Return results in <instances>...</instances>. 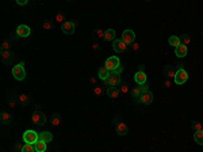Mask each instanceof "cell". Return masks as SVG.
<instances>
[{"mask_svg": "<svg viewBox=\"0 0 203 152\" xmlns=\"http://www.w3.org/2000/svg\"><path fill=\"white\" fill-rule=\"evenodd\" d=\"M23 65H24V63L22 61L12 68V76H14L16 80H23V79L26 78V71H24Z\"/></svg>", "mask_w": 203, "mask_h": 152, "instance_id": "obj_1", "label": "cell"}, {"mask_svg": "<svg viewBox=\"0 0 203 152\" xmlns=\"http://www.w3.org/2000/svg\"><path fill=\"white\" fill-rule=\"evenodd\" d=\"M39 140V135L35 131H26L23 133V141L26 144H35L37 141Z\"/></svg>", "mask_w": 203, "mask_h": 152, "instance_id": "obj_2", "label": "cell"}, {"mask_svg": "<svg viewBox=\"0 0 203 152\" xmlns=\"http://www.w3.org/2000/svg\"><path fill=\"white\" fill-rule=\"evenodd\" d=\"M31 120H33V122L35 124V125H38V126L45 125V122H46V117H45V114L41 112V110H38V109H37L35 112L33 113V116H31Z\"/></svg>", "mask_w": 203, "mask_h": 152, "instance_id": "obj_3", "label": "cell"}, {"mask_svg": "<svg viewBox=\"0 0 203 152\" xmlns=\"http://www.w3.org/2000/svg\"><path fill=\"white\" fill-rule=\"evenodd\" d=\"M119 65H121L119 59H118L117 56H111V57H108V59L106 60V65L104 66L111 72V71H114V69H117Z\"/></svg>", "mask_w": 203, "mask_h": 152, "instance_id": "obj_4", "label": "cell"}, {"mask_svg": "<svg viewBox=\"0 0 203 152\" xmlns=\"http://www.w3.org/2000/svg\"><path fill=\"white\" fill-rule=\"evenodd\" d=\"M173 79L176 84H184L187 82V79H188V74H187L186 69H177Z\"/></svg>", "mask_w": 203, "mask_h": 152, "instance_id": "obj_5", "label": "cell"}, {"mask_svg": "<svg viewBox=\"0 0 203 152\" xmlns=\"http://www.w3.org/2000/svg\"><path fill=\"white\" fill-rule=\"evenodd\" d=\"M122 41H123L126 45H130V44L134 42V40H136V33H134L133 30H125L123 33H122Z\"/></svg>", "mask_w": 203, "mask_h": 152, "instance_id": "obj_6", "label": "cell"}, {"mask_svg": "<svg viewBox=\"0 0 203 152\" xmlns=\"http://www.w3.org/2000/svg\"><path fill=\"white\" fill-rule=\"evenodd\" d=\"M153 102V94L150 91H146V93H142L141 97L136 101L134 103H143V104H149Z\"/></svg>", "mask_w": 203, "mask_h": 152, "instance_id": "obj_7", "label": "cell"}, {"mask_svg": "<svg viewBox=\"0 0 203 152\" xmlns=\"http://www.w3.org/2000/svg\"><path fill=\"white\" fill-rule=\"evenodd\" d=\"M112 49H114L117 53H122L127 49V45L122 40H114L112 41Z\"/></svg>", "mask_w": 203, "mask_h": 152, "instance_id": "obj_8", "label": "cell"}, {"mask_svg": "<svg viewBox=\"0 0 203 152\" xmlns=\"http://www.w3.org/2000/svg\"><path fill=\"white\" fill-rule=\"evenodd\" d=\"M30 33H31L30 27L26 26V25H20V26H18V28H16V34L19 37H23V38L24 37H29Z\"/></svg>", "mask_w": 203, "mask_h": 152, "instance_id": "obj_9", "label": "cell"}, {"mask_svg": "<svg viewBox=\"0 0 203 152\" xmlns=\"http://www.w3.org/2000/svg\"><path fill=\"white\" fill-rule=\"evenodd\" d=\"M61 28H62V33L73 34L74 33V23H72V22H64V23L61 25Z\"/></svg>", "mask_w": 203, "mask_h": 152, "instance_id": "obj_10", "label": "cell"}, {"mask_svg": "<svg viewBox=\"0 0 203 152\" xmlns=\"http://www.w3.org/2000/svg\"><path fill=\"white\" fill-rule=\"evenodd\" d=\"M134 80H136V83L138 84V86L145 84L146 83V75H145V72L138 71L136 75H134Z\"/></svg>", "mask_w": 203, "mask_h": 152, "instance_id": "obj_11", "label": "cell"}, {"mask_svg": "<svg viewBox=\"0 0 203 152\" xmlns=\"http://www.w3.org/2000/svg\"><path fill=\"white\" fill-rule=\"evenodd\" d=\"M107 82L110 87H117V86L121 84V75H110L107 78Z\"/></svg>", "mask_w": 203, "mask_h": 152, "instance_id": "obj_12", "label": "cell"}, {"mask_svg": "<svg viewBox=\"0 0 203 152\" xmlns=\"http://www.w3.org/2000/svg\"><path fill=\"white\" fill-rule=\"evenodd\" d=\"M2 60L4 64H11L12 60H14V55L10 50H2Z\"/></svg>", "mask_w": 203, "mask_h": 152, "instance_id": "obj_13", "label": "cell"}, {"mask_svg": "<svg viewBox=\"0 0 203 152\" xmlns=\"http://www.w3.org/2000/svg\"><path fill=\"white\" fill-rule=\"evenodd\" d=\"M115 131H117V133L119 136H125V135H127V125L125 122H119L118 125H115Z\"/></svg>", "mask_w": 203, "mask_h": 152, "instance_id": "obj_14", "label": "cell"}, {"mask_svg": "<svg viewBox=\"0 0 203 152\" xmlns=\"http://www.w3.org/2000/svg\"><path fill=\"white\" fill-rule=\"evenodd\" d=\"M175 75H176V68H175V65H167L164 68L165 78H175Z\"/></svg>", "mask_w": 203, "mask_h": 152, "instance_id": "obj_15", "label": "cell"}, {"mask_svg": "<svg viewBox=\"0 0 203 152\" xmlns=\"http://www.w3.org/2000/svg\"><path fill=\"white\" fill-rule=\"evenodd\" d=\"M187 52H188V50H187V46L186 45H179L177 48H175V55H176L177 57H186L187 56Z\"/></svg>", "mask_w": 203, "mask_h": 152, "instance_id": "obj_16", "label": "cell"}, {"mask_svg": "<svg viewBox=\"0 0 203 152\" xmlns=\"http://www.w3.org/2000/svg\"><path fill=\"white\" fill-rule=\"evenodd\" d=\"M39 140L45 141L46 144H48V142H52V140H53V135H52L50 132H48V131L41 132V133H39Z\"/></svg>", "mask_w": 203, "mask_h": 152, "instance_id": "obj_17", "label": "cell"}, {"mask_svg": "<svg viewBox=\"0 0 203 152\" xmlns=\"http://www.w3.org/2000/svg\"><path fill=\"white\" fill-rule=\"evenodd\" d=\"M18 102H19L22 106H27V104H30V95L27 94H22L18 97Z\"/></svg>", "mask_w": 203, "mask_h": 152, "instance_id": "obj_18", "label": "cell"}, {"mask_svg": "<svg viewBox=\"0 0 203 152\" xmlns=\"http://www.w3.org/2000/svg\"><path fill=\"white\" fill-rule=\"evenodd\" d=\"M11 114L10 113H7V112H3L2 113V116H0V121H2L3 125H8V124L11 122Z\"/></svg>", "mask_w": 203, "mask_h": 152, "instance_id": "obj_19", "label": "cell"}, {"mask_svg": "<svg viewBox=\"0 0 203 152\" xmlns=\"http://www.w3.org/2000/svg\"><path fill=\"white\" fill-rule=\"evenodd\" d=\"M98 76L102 79V80H106V79L110 76V71H108L106 66H102V68H99V72H98Z\"/></svg>", "mask_w": 203, "mask_h": 152, "instance_id": "obj_20", "label": "cell"}, {"mask_svg": "<svg viewBox=\"0 0 203 152\" xmlns=\"http://www.w3.org/2000/svg\"><path fill=\"white\" fill-rule=\"evenodd\" d=\"M34 148H35V152H45L46 151V142L42 140H38L34 144Z\"/></svg>", "mask_w": 203, "mask_h": 152, "instance_id": "obj_21", "label": "cell"}, {"mask_svg": "<svg viewBox=\"0 0 203 152\" xmlns=\"http://www.w3.org/2000/svg\"><path fill=\"white\" fill-rule=\"evenodd\" d=\"M168 44H169L171 46L177 48L179 45H182V41H180V38H179V37L172 36V37H169V38H168Z\"/></svg>", "mask_w": 203, "mask_h": 152, "instance_id": "obj_22", "label": "cell"}, {"mask_svg": "<svg viewBox=\"0 0 203 152\" xmlns=\"http://www.w3.org/2000/svg\"><path fill=\"white\" fill-rule=\"evenodd\" d=\"M119 93H121V91L118 90L117 87H108L107 88V95L110 98H118V97H119Z\"/></svg>", "mask_w": 203, "mask_h": 152, "instance_id": "obj_23", "label": "cell"}, {"mask_svg": "<svg viewBox=\"0 0 203 152\" xmlns=\"http://www.w3.org/2000/svg\"><path fill=\"white\" fill-rule=\"evenodd\" d=\"M50 122L53 126H58L61 124V116L58 113H54L52 114V118H50Z\"/></svg>", "mask_w": 203, "mask_h": 152, "instance_id": "obj_24", "label": "cell"}, {"mask_svg": "<svg viewBox=\"0 0 203 152\" xmlns=\"http://www.w3.org/2000/svg\"><path fill=\"white\" fill-rule=\"evenodd\" d=\"M194 140H195L196 144L203 145V131H199V132L194 133Z\"/></svg>", "mask_w": 203, "mask_h": 152, "instance_id": "obj_25", "label": "cell"}, {"mask_svg": "<svg viewBox=\"0 0 203 152\" xmlns=\"http://www.w3.org/2000/svg\"><path fill=\"white\" fill-rule=\"evenodd\" d=\"M104 40L106 41H114L115 40V31L112 28H108V30L104 31Z\"/></svg>", "mask_w": 203, "mask_h": 152, "instance_id": "obj_26", "label": "cell"}, {"mask_svg": "<svg viewBox=\"0 0 203 152\" xmlns=\"http://www.w3.org/2000/svg\"><path fill=\"white\" fill-rule=\"evenodd\" d=\"M141 90H140V86H138V87H134L133 88V91H132V97H133V101H134V102H136V101L137 99H138V98L140 97H141Z\"/></svg>", "mask_w": 203, "mask_h": 152, "instance_id": "obj_27", "label": "cell"}, {"mask_svg": "<svg viewBox=\"0 0 203 152\" xmlns=\"http://www.w3.org/2000/svg\"><path fill=\"white\" fill-rule=\"evenodd\" d=\"M191 129H192V131H195V132L203 131V125H202L201 122H198V121H192V124H191Z\"/></svg>", "mask_w": 203, "mask_h": 152, "instance_id": "obj_28", "label": "cell"}, {"mask_svg": "<svg viewBox=\"0 0 203 152\" xmlns=\"http://www.w3.org/2000/svg\"><path fill=\"white\" fill-rule=\"evenodd\" d=\"M22 152H35V148H34V144H26L24 142V147Z\"/></svg>", "mask_w": 203, "mask_h": 152, "instance_id": "obj_29", "label": "cell"}, {"mask_svg": "<svg viewBox=\"0 0 203 152\" xmlns=\"http://www.w3.org/2000/svg\"><path fill=\"white\" fill-rule=\"evenodd\" d=\"M180 41H182V44H183V45H186V46H187V44H190L191 38H190L188 34H183L182 38H180Z\"/></svg>", "mask_w": 203, "mask_h": 152, "instance_id": "obj_30", "label": "cell"}, {"mask_svg": "<svg viewBox=\"0 0 203 152\" xmlns=\"http://www.w3.org/2000/svg\"><path fill=\"white\" fill-rule=\"evenodd\" d=\"M93 37H96V38H104V30L98 28L96 31H93Z\"/></svg>", "mask_w": 203, "mask_h": 152, "instance_id": "obj_31", "label": "cell"}, {"mask_svg": "<svg viewBox=\"0 0 203 152\" xmlns=\"http://www.w3.org/2000/svg\"><path fill=\"white\" fill-rule=\"evenodd\" d=\"M122 72H123V66H122V65H119V66H118L117 69H114V71H111V72H110V75H121Z\"/></svg>", "mask_w": 203, "mask_h": 152, "instance_id": "obj_32", "label": "cell"}, {"mask_svg": "<svg viewBox=\"0 0 203 152\" xmlns=\"http://www.w3.org/2000/svg\"><path fill=\"white\" fill-rule=\"evenodd\" d=\"M43 27H45L46 30H50V28H53V23L50 21H45L43 22Z\"/></svg>", "mask_w": 203, "mask_h": 152, "instance_id": "obj_33", "label": "cell"}, {"mask_svg": "<svg viewBox=\"0 0 203 152\" xmlns=\"http://www.w3.org/2000/svg\"><path fill=\"white\" fill-rule=\"evenodd\" d=\"M93 94H95V95H99V97H100V95L103 94V88H102V87H93Z\"/></svg>", "mask_w": 203, "mask_h": 152, "instance_id": "obj_34", "label": "cell"}, {"mask_svg": "<svg viewBox=\"0 0 203 152\" xmlns=\"http://www.w3.org/2000/svg\"><path fill=\"white\" fill-rule=\"evenodd\" d=\"M10 49V42L8 41H4V42L2 44V50H8Z\"/></svg>", "mask_w": 203, "mask_h": 152, "instance_id": "obj_35", "label": "cell"}, {"mask_svg": "<svg viewBox=\"0 0 203 152\" xmlns=\"http://www.w3.org/2000/svg\"><path fill=\"white\" fill-rule=\"evenodd\" d=\"M119 91H121V93H123V94H126L127 91H129V86H127V84H122Z\"/></svg>", "mask_w": 203, "mask_h": 152, "instance_id": "obj_36", "label": "cell"}, {"mask_svg": "<svg viewBox=\"0 0 203 152\" xmlns=\"http://www.w3.org/2000/svg\"><path fill=\"white\" fill-rule=\"evenodd\" d=\"M140 90H141V93H146V91H149L148 90V84H142V86H140Z\"/></svg>", "mask_w": 203, "mask_h": 152, "instance_id": "obj_37", "label": "cell"}, {"mask_svg": "<svg viewBox=\"0 0 203 152\" xmlns=\"http://www.w3.org/2000/svg\"><path fill=\"white\" fill-rule=\"evenodd\" d=\"M23 147H24V144H22V142H18V144H15L14 148H15V150H20V151H22V150H23Z\"/></svg>", "mask_w": 203, "mask_h": 152, "instance_id": "obj_38", "label": "cell"}, {"mask_svg": "<svg viewBox=\"0 0 203 152\" xmlns=\"http://www.w3.org/2000/svg\"><path fill=\"white\" fill-rule=\"evenodd\" d=\"M16 4L18 6H26L27 4V0H16Z\"/></svg>", "mask_w": 203, "mask_h": 152, "instance_id": "obj_39", "label": "cell"}, {"mask_svg": "<svg viewBox=\"0 0 203 152\" xmlns=\"http://www.w3.org/2000/svg\"><path fill=\"white\" fill-rule=\"evenodd\" d=\"M138 49H140V45H138V44L133 42V44H132V50H134V52H136V50H138Z\"/></svg>", "mask_w": 203, "mask_h": 152, "instance_id": "obj_40", "label": "cell"}, {"mask_svg": "<svg viewBox=\"0 0 203 152\" xmlns=\"http://www.w3.org/2000/svg\"><path fill=\"white\" fill-rule=\"evenodd\" d=\"M8 103H10L11 107H14L15 106V99H14V98H8Z\"/></svg>", "mask_w": 203, "mask_h": 152, "instance_id": "obj_41", "label": "cell"}, {"mask_svg": "<svg viewBox=\"0 0 203 152\" xmlns=\"http://www.w3.org/2000/svg\"><path fill=\"white\" fill-rule=\"evenodd\" d=\"M143 69H145V65L141 64V65H140V68H138V71H142V72H143Z\"/></svg>", "mask_w": 203, "mask_h": 152, "instance_id": "obj_42", "label": "cell"}, {"mask_svg": "<svg viewBox=\"0 0 203 152\" xmlns=\"http://www.w3.org/2000/svg\"><path fill=\"white\" fill-rule=\"evenodd\" d=\"M56 19H57V21H62V15H57Z\"/></svg>", "mask_w": 203, "mask_h": 152, "instance_id": "obj_43", "label": "cell"}, {"mask_svg": "<svg viewBox=\"0 0 203 152\" xmlns=\"http://www.w3.org/2000/svg\"><path fill=\"white\" fill-rule=\"evenodd\" d=\"M165 86H167V87H169V86H171V82H169V80H165Z\"/></svg>", "mask_w": 203, "mask_h": 152, "instance_id": "obj_44", "label": "cell"}]
</instances>
